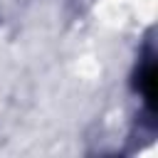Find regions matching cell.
Listing matches in <instances>:
<instances>
[{"label":"cell","mask_w":158,"mask_h":158,"mask_svg":"<svg viewBox=\"0 0 158 158\" xmlns=\"http://www.w3.org/2000/svg\"><path fill=\"white\" fill-rule=\"evenodd\" d=\"M138 89L146 99V106L151 111H156V64H153V59H148L143 64V72L138 74Z\"/></svg>","instance_id":"cell-1"}]
</instances>
